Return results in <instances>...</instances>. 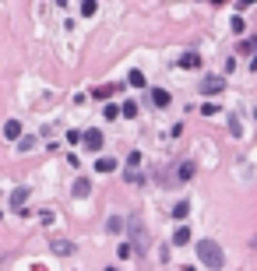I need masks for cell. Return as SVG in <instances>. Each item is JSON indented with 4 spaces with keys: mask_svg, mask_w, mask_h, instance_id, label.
Listing matches in <instances>:
<instances>
[{
    "mask_svg": "<svg viewBox=\"0 0 257 271\" xmlns=\"http://www.w3.org/2000/svg\"><path fill=\"white\" fill-rule=\"evenodd\" d=\"M28 201V187H18V190H14L11 194V208H18V212H21V204Z\"/></svg>",
    "mask_w": 257,
    "mask_h": 271,
    "instance_id": "9c48e42d",
    "label": "cell"
},
{
    "mask_svg": "<svg viewBox=\"0 0 257 271\" xmlns=\"http://www.w3.org/2000/svg\"><path fill=\"white\" fill-rule=\"evenodd\" d=\"M106 271H116V268H106Z\"/></svg>",
    "mask_w": 257,
    "mask_h": 271,
    "instance_id": "f546056e",
    "label": "cell"
},
{
    "mask_svg": "<svg viewBox=\"0 0 257 271\" xmlns=\"http://www.w3.org/2000/svg\"><path fill=\"white\" fill-rule=\"evenodd\" d=\"M201 113H204V116H215V113H219V102H204Z\"/></svg>",
    "mask_w": 257,
    "mask_h": 271,
    "instance_id": "7402d4cb",
    "label": "cell"
},
{
    "mask_svg": "<svg viewBox=\"0 0 257 271\" xmlns=\"http://www.w3.org/2000/svg\"><path fill=\"white\" fill-rule=\"evenodd\" d=\"M222 85H225L222 78H201V92L204 95H215V92H222Z\"/></svg>",
    "mask_w": 257,
    "mask_h": 271,
    "instance_id": "5b68a950",
    "label": "cell"
},
{
    "mask_svg": "<svg viewBox=\"0 0 257 271\" xmlns=\"http://www.w3.org/2000/svg\"><path fill=\"white\" fill-rule=\"evenodd\" d=\"M120 113H124L127 120H134V116H138V102H124V106H120Z\"/></svg>",
    "mask_w": 257,
    "mask_h": 271,
    "instance_id": "e0dca14e",
    "label": "cell"
},
{
    "mask_svg": "<svg viewBox=\"0 0 257 271\" xmlns=\"http://www.w3.org/2000/svg\"><path fill=\"white\" fill-rule=\"evenodd\" d=\"M184 271H194V268H184Z\"/></svg>",
    "mask_w": 257,
    "mask_h": 271,
    "instance_id": "1f68e13d",
    "label": "cell"
},
{
    "mask_svg": "<svg viewBox=\"0 0 257 271\" xmlns=\"http://www.w3.org/2000/svg\"><path fill=\"white\" fill-rule=\"evenodd\" d=\"M81 141H85L88 152H99V148H102V134H99V130H85V134H81Z\"/></svg>",
    "mask_w": 257,
    "mask_h": 271,
    "instance_id": "277c9868",
    "label": "cell"
},
{
    "mask_svg": "<svg viewBox=\"0 0 257 271\" xmlns=\"http://www.w3.org/2000/svg\"><path fill=\"white\" fill-rule=\"evenodd\" d=\"M239 53H257V39H243V42H239Z\"/></svg>",
    "mask_w": 257,
    "mask_h": 271,
    "instance_id": "d6986e66",
    "label": "cell"
},
{
    "mask_svg": "<svg viewBox=\"0 0 257 271\" xmlns=\"http://www.w3.org/2000/svg\"><path fill=\"white\" fill-rule=\"evenodd\" d=\"M250 71H257V53H254V60H250Z\"/></svg>",
    "mask_w": 257,
    "mask_h": 271,
    "instance_id": "4316f807",
    "label": "cell"
},
{
    "mask_svg": "<svg viewBox=\"0 0 257 271\" xmlns=\"http://www.w3.org/2000/svg\"><path fill=\"white\" fill-rule=\"evenodd\" d=\"M53 253H60V257H64V253H74V243H67V239H53Z\"/></svg>",
    "mask_w": 257,
    "mask_h": 271,
    "instance_id": "8fae6325",
    "label": "cell"
},
{
    "mask_svg": "<svg viewBox=\"0 0 257 271\" xmlns=\"http://www.w3.org/2000/svg\"><path fill=\"white\" fill-rule=\"evenodd\" d=\"M169 92H165V88H152V106H159V109H165V106H169Z\"/></svg>",
    "mask_w": 257,
    "mask_h": 271,
    "instance_id": "8992f818",
    "label": "cell"
},
{
    "mask_svg": "<svg viewBox=\"0 0 257 271\" xmlns=\"http://www.w3.org/2000/svg\"><path fill=\"white\" fill-rule=\"evenodd\" d=\"M106 233H113V236H116V233H124V218H120V215H113L110 222H106Z\"/></svg>",
    "mask_w": 257,
    "mask_h": 271,
    "instance_id": "7c38bea8",
    "label": "cell"
},
{
    "mask_svg": "<svg viewBox=\"0 0 257 271\" xmlns=\"http://www.w3.org/2000/svg\"><path fill=\"white\" fill-rule=\"evenodd\" d=\"M4 138L7 141H18L21 138V124H18V120H7V124H4Z\"/></svg>",
    "mask_w": 257,
    "mask_h": 271,
    "instance_id": "52a82bcc",
    "label": "cell"
},
{
    "mask_svg": "<svg viewBox=\"0 0 257 271\" xmlns=\"http://www.w3.org/2000/svg\"><path fill=\"white\" fill-rule=\"evenodd\" d=\"M211 4H225V0H211Z\"/></svg>",
    "mask_w": 257,
    "mask_h": 271,
    "instance_id": "83f0119b",
    "label": "cell"
},
{
    "mask_svg": "<svg viewBox=\"0 0 257 271\" xmlns=\"http://www.w3.org/2000/svg\"><path fill=\"white\" fill-rule=\"evenodd\" d=\"M127 225H130V233H134V239H127L130 250H134V253H145V250H148V236H145L141 218H127Z\"/></svg>",
    "mask_w": 257,
    "mask_h": 271,
    "instance_id": "7a4b0ae2",
    "label": "cell"
},
{
    "mask_svg": "<svg viewBox=\"0 0 257 271\" xmlns=\"http://www.w3.org/2000/svg\"><path fill=\"white\" fill-rule=\"evenodd\" d=\"M173 243H180V247H184V243H190V229H187V225H184V229H176Z\"/></svg>",
    "mask_w": 257,
    "mask_h": 271,
    "instance_id": "2e32d148",
    "label": "cell"
},
{
    "mask_svg": "<svg viewBox=\"0 0 257 271\" xmlns=\"http://www.w3.org/2000/svg\"><path fill=\"white\" fill-rule=\"evenodd\" d=\"M95 11H99V4H95V0H81V14H85V18H92Z\"/></svg>",
    "mask_w": 257,
    "mask_h": 271,
    "instance_id": "9a60e30c",
    "label": "cell"
},
{
    "mask_svg": "<svg viewBox=\"0 0 257 271\" xmlns=\"http://www.w3.org/2000/svg\"><path fill=\"white\" fill-rule=\"evenodd\" d=\"M18 148H21V152H28V148H36V138H32V134H21V138H18Z\"/></svg>",
    "mask_w": 257,
    "mask_h": 271,
    "instance_id": "ac0fdd59",
    "label": "cell"
},
{
    "mask_svg": "<svg viewBox=\"0 0 257 271\" xmlns=\"http://www.w3.org/2000/svg\"><path fill=\"white\" fill-rule=\"evenodd\" d=\"M138 165H141V152H130L127 155V169H138Z\"/></svg>",
    "mask_w": 257,
    "mask_h": 271,
    "instance_id": "44dd1931",
    "label": "cell"
},
{
    "mask_svg": "<svg viewBox=\"0 0 257 271\" xmlns=\"http://www.w3.org/2000/svg\"><path fill=\"white\" fill-rule=\"evenodd\" d=\"M116 253H120V257H130L134 250H130V243H120V247H116Z\"/></svg>",
    "mask_w": 257,
    "mask_h": 271,
    "instance_id": "d4e9b609",
    "label": "cell"
},
{
    "mask_svg": "<svg viewBox=\"0 0 257 271\" xmlns=\"http://www.w3.org/2000/svg\"><path fill=\"white\" fill-rule=\"evenodd\" d=\"M254 247H257V236H254Z\"/></svg>",
    "mask_w": 257,
    "mask_h": 271,
    "instance_id": "4dcf8cb0",
    "label": "cell"
},
{
    "mask_svg": "<svg viewBox=\"0 0 257 271\" xmlns=\"http://www.w3.org/2000/svg\"><path fill=\"white\" fill-rule=\"evenodd\" d=\"M180 67H187V71H198V67H201V53H194V50H190V53H184Z\"/></svg>",
    "mask_w": 257,
    "mask_h": 271,
    "instance_id": "ba28073f",
    "label": "cell"
},
{
    "mask_svg": "<svg viewBox=\"0 0 257 271\" xmlns=\"http://www.w3.org/2000/svg\"><path fill=\"white\" fill-rule=\"evenodd\" d=\"M187 212H190V204H187V201H180V204L173 208V218H184Z\"/></svg>",
    "mask_w": 257,
    "mask_h": 271,
    "instance_id": "ffe728a7",
    "label": "cell"
},
{
    "mask_svg": "<svg viewBox=\"0 0 257 271\" xmlns=\"http://www.w3.org/2000/svg\"><path fill=\"white\" fill-rule=\"evenodd\" d=\"M102 116H106V120H116V116H120V106H106Z\"/></svg>",
    "mask_w": 257,
    "mask_h": 271,
    "instance_id": "603a6c76",
    "label": "cell"
},
{
    "mask_svg": "<svg viewBox=\"0 0 257 271\" xmlns=\"http://www.w3.org/2000/svg\"><path fill=\"white\" fill-rule=\"evenodd\" d=\"M198 257H201V264L211 268V271H219V268L225 264V253H222V247L215 243V239H201V243H198Z\"/></svg>",
    "mask_w": 257,
    "mask_h": 271,
    "instance_id": "6da1fadb",
    "label": "cell"
},
{
    "mask_svg": "<svg viewBox=\"0 0 257 271\" xmlns=\"http://www.w3.org/2000/svg\"><path fill=\"white\" fill-rule=\"evenodd\" d=\"M81 141V130H67V145H78Z\"/></svg>",
    "mask_w": 257,
    "mask_h": 271,
    "instance_id": "cb8c5ba5",
    "label": "cell"
},
{
    "mask_svg": "<svg viewBox=\"0 0 257 271\" xmlns=\"http://www.w3.org/2000/svg\"><path fill=\"white\" fill-rule=\"evenodd\" d=\"M95 169L99 173H113L116 169V159H95Z\"/></svg>",
    "mask_w": 257,
    "mask_h": 271,
    "instance_id": "4fadbf2b",
    "label": "cell"
},
{
    "mask_svg": "<svg viewBox=\"0 0 257 271\" xmlns=\"http://www.w3.org/2000/svg\"><path fill=\"white\" fill-rule=\"evenodd\" d=\"M250 4H257V0H239V7H250Z\"/></svg>",
    "mask_w": 257,
    "mask_h": 271,
    "instance_id": "484cf974",
    "label": "cell"
},
{
    "mask_svg": "<svg viewBox=\"0 0 257 271\" xmlns=\"http://www.w3.org/2000/svg\"><path fill=\"white\" fill-rule=\"evenodd\" d=\"M116 92H120V85H95V88H92V99L102 102V99H113Z\"/></svg>",
    "mask_w": 257,
    "mask_h": 271,
    "instance_id": "3957f363",
    "label": "cell"
},
{
    "mask_svg": "<svg viewBox=\"0 0 257 271\" xmlns=\"http://www.w3.org/2000/svg\"><path fill=\"white\" fill-rule=\"evenodd\" d=\"M32 271H46V268H32Z\"/></svg>",
    "mask_w": 257,
    "mask_h": 271,
    "instance_id": "f1b7e54d",
    "label": "cell"
},
{
    "mask_svg": "<svg viewBox=\"0 0 257 271\" xmlns=\"http://www.w3.org/2000/svg\"><path fill=\"white\" fill-rule=\"evenodd\" d=\"M127 81H130V85H134V88H145V85H148V81H145V74H141V71H130V74H127Z\"/></svg>",
    "mask_w": 257,
    "mask_h": 271,
    "instance_id": "5bb4252c",
    "label": "cell"
},
{
    "mask_svg": "<svg viewBox=\"0 0 257 271\" xmlns=\"http://www.w3.org/2000/svg\"><path fill=\"white\" fill-rule=\"evenodd\" d=\"M88 190H92V183L81 176V180H74V198H88Z\"/></svg>",
    "mask_w": 257,
    "mask_h": 271,
    "instance_id": "30bf717a",
    "label": "cell"
}]
</instances>
